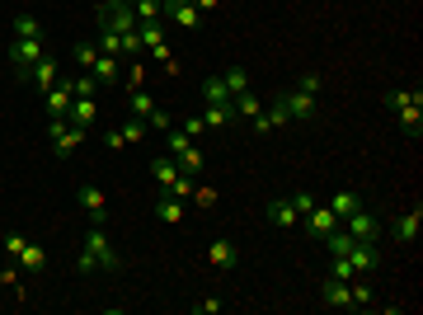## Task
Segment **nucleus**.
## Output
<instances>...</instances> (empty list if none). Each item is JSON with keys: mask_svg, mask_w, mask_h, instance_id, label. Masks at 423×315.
Returning a JSON list of instances; mask_svg holds the SVG:
<instances>
[{"mask_svg": "<svg viewBox=\"0 0 423 315\" xmlns=\"http://www.w3.org/2000/svg\"><path fill=\"white\" fill-rule=\"evenodd\" d=\"M43 38H10V71H15V80H29L33 66H38V57H43Z\"/></svg>", "mask_w": 423, "mask_h": 315, "instance_id": "nucleus-1", "label": "nucleus"}, {"mask_svg": "<svg viewBox=\"0 0 423 315\" xmlns=\"http://www.w3.org/2000/svg\"><path fill=\"white\" fill-rule=\"evenodd\" d=\"M85 250L94 254V264L104 268V273H118V268H123L118 250H113V245H109V236H104V226H90V231H85Z\"/></svg>", "mask_w": 423, "mask_h": 315, "instance_id": "nucleus-2", "label": "nucleus"}, {"mask_svg": "<svg viewBox=\"0 0 423 315\" xmlns=\"http://www.w3.org/2000/svg\"><path fill=\"white\" fill-rule=\"evenodd\" d=\"M339 226H344L353 240H372V245H376V236H381V221H376V212H367V203H362L358 212H348Z\"/></svg>", "mask_w": 423, "mask_h": 315, "instance_id": "nucleus-3", "label": "nucleus"}, {"mask_svg": "<svg viewBox=\"0 0 423 315\" xmlns=\"http://www.w3.org/2000/svg\"><path fill=\"white\" fill-rule=\"evenodd\" d=\"M160 5H165V19H174L179 29H193V33H198L207 24V15L193 5V0H160Z\"/></svg>", "mask_w": 423, "mask_h": 315, "instance_id": "nucleus-4", "label": "nucleus"}, {"mask_svg": "<svg viewBox=\"0 0 423 315\" xmlns=\"http://www.w3.org/2000/svg\"><path fill=\"white\" fill-rule=\"evenodd\" d=\"M301 226H306V236H315V240H325L329 231H334V226H339V217H334V212H329L325 203H315L311 212H306V217H301Z\"/></svg>", "mask_w": 423, "mask_h": 315, "instance_id": "nucleus-5", "label": "nucleus"}, {"mask_svg": "<svg viewBox=\"0 0 423 315\" xmlns=\"http://www.w3.org/2000/svg\"><path fill=\"white\" fill-rule=\"evenodd\" d=\"M282 104H287V113H292V123H311L315 113H320L315 95H306V90H292V95H282Z\"/></svg>", "mask_w": 423, "mask_h": 315, "instance_id": "nucleus-6", "label": "nucleus"}, {"mask_svg": "<svg viewBox=\"0 0 423 315\" xmlns=\"http://www.w3.org/2000/svg\"><path fill=\"white\" fill-rule=\"evenodd\" d=\"M85 132H90V127H80V123H71V118H66V127L57 132V137H52V156H62V160H66L80 142H85Z\"/></svg>", "mask_w": 423, "mask_h": 315, "instance_id": "nucleus-7", "label": "nucleus"}, {"mask_svg": "<svg viewBox=\"0 0 423 315\" xmlns=\"http://www.w3.org/2000/svg\"><path fill=\"white\" fill-rule=\"evenodd\" d=\"M71 76H57V85H52V90H47V113H52V118H66V109H71Z\"/></svg>", "mask_w": 423, "mask_h": 315, "instance_id": "nucleus-8", "label": "nucleus"}, {"mask_svg": "<svg viewBox=\"0 0 423 315\" xmlns=\"http://www.w3.org/2000/svg\"><path fill=\"white\" fill-rule=\"evenodd\" d=\"M80 207H85L90 226H104V221H109V203H104V193H99V189H90V184L80 189Z\"/></svg>", "mask_w": 423, "mask_h": 315, "instance_id": "nucleus-9", "label": "nucleus"}, {"mask_svg": "<svg viewBox=\"0 0 423 315\" xmlns=\"http://www.w3.org/2000/svg\"><path fill=\"white\" fill-rule=\"evenodd\" d=\"M90 76L99 80L104 90H113V85L123 80V66H118V57H113V52H99V62H94V71H90Z\"/></svg>", "mask_w": 423, "mask_h": 315, "instance_id": "nucleus-10", "label": "nucleus"}, {"mask_svg": "<svg viewBox=\"0 0 423 315\" xmlns=\"http://www.w3.org/2000/svg\"><path fill=\"white\" fill-rule=\"evenodd\" d=\"M320 297H325V306H339V311H353V292H348L344 278H329L325 287H320Z\"/></svg>", "mask_w": 423, "mask_h": 315, "instance_id": "nucleus-11", "label": "nucleus"}, {"mask_svg": "<svg viewBox=\"0 0 423 315\" xmlns=\"http://www.w3.org/2000/svg\"><path fill=\"white\" fill-rule=\"evenodd\" d=\"M423 99H409L405 109H395L400 113V132H405V137H414V142H419V132H423Z\"/></svg>", "mask_w": 423, "mask_h": 315, "instance_id": "nucleus-12", "label": "nucleus"}, {"mask_svg": "<svg viewBox=\"0 0 423 315\" xmlns=\"http://www.w3.org/2000/svg\"><path fill=\"white\" fill-rule=\"evenodd\" d=\"M268 226H297V207H292V198H273V203H268Z\"/></svg>", "mask_w": 423, "mask_h": 315, "instance_id": "nucleus-13", "label": "nucleus"}, {"mask_svg": "<svg viewBox=\"0 0 423 315\" xmlns=\"http://www.w3.org/2000/svg\"><path fill=\"white\" fill-rule=\"evenodd\" d=\"M419 226H423V217H419V207H414V212H405V217L391 221V236L400 240V245H409V240L419 236Z\"/></svg>", "mask_w": 423, "mask_h": 315, "instance_id": "nucleus-14", "label": "nucleus"}, {"mask_svg": "<svg viewBox=\"0 0 423 315\" xmlns=\"http://www.w3.org/2000/svg\"><path fill=\"white\" fill-rule=\"evenodd\" d=\"M325 207H329V212H334L339 221H344L348 212H358V207H362V193H358V189H339V193H334V198H329Z\"/></svg>", "mask_w": 423, "mask_h": 315, "instance_id": "nucleus-15", "label": "nucleus"}, {"mask_svg": "<svg viewBox=\"0 0 423 315\" xmlns=\"http://www.w3.org/2000/svg\"><path fill=\"white\" fill-rule=\"evenodd\" d=\"M207 259H212L217 268H235L240 264V250H235L231 240H212V245H207Z\"/></svg>", "mask_w": 423, "mask_h": 315, "instance_id": "nucleus-16", "label": "nucleus"}, {"mask_svg": "<svg viewBox=\"0 0 423 315\" xmlns=\"http://www.w3.org/2000/svg\"><path fill=\"white\" fill-rule=\"evenodd\" d=\"M29 80H38V90H52V85H57V57H52V52H43Z\"/></svg>", "mask_w": 423, "mask_h": 315, "instance_id": "nucleus-17", "label": "nucleus"}, {"mask_svg": "<svg viewBox=\"0 0 423 315\" xmlns=\"http://www.w3.org/2000/svg\"><path fill=\"white\" fill-rule=\"evenodd\" d=\"M127 109L137 113L141 123H151V113H156V99L146 95V85H141V90H127Z\"/></svg>", "mask_w": 423, "mask_h": 315, "instance_id": "nucleus-18", "label": "nucleus"}, {"mask_svg": "<svg viewBox=\"0 0 423 315\" xmlns=\"http://www.w3.org/2000/svg\"><path fill=\"white\" fill-rule=\"evenodd\" d=\"M203 123H207V127L235 123V99H226V104H207V109H203Z\"/></svg>", "mask_w": 423, "mask_h": 315, "instance_id": "nucleus-19", "label": "nucleus"}, {"mask_svg": "<svg viewBox=\"0 0 423 315\" xmlns=\"http://www.w3.org/2000/svg\"><path fill=\"white\" fill-rule=\"evenodd\" d=\"M174 165H179L184 174H193V179H198V174H203V151H198V146L188 142L184 151H174Z\"/></svg>", "mask_w": 423, "mask_h": 315, "instance_id": "nucleus-20", "label": "nucleus"}, {"mask_svg": "<svg viewBox=\"0 0 423 315\" xmlns=\"http://www.w3.org/2000/svg\"><path fill=\"white\" fill-rule=\"evenodd\" d=\"M66 118H71V123H80V127H90L94 118H99V104H94V99H71Z\"/></svg>", "mask_w": 423, "mask_h": 315, "instance_id": "nucleus-21", "label": "nucleus"}, {"mask_svg": "<svg viewBox=\"0 0 423 315\" xmlns=\"http://www.w3.org/2000/svg\"><path fill=\"white\" fill-rule=\"evenodd\" d=\"M132 15H137V24H160L165 19V5L160 0H132Z\"/></svg>", "mask_w": 423, "mask_h": 315, "instance_id": "nucleus-22", "label": "nucleus"}, {"mask_svg": "<svg viewBox=\"0 0 423 315\" xmlns=\"http://www.w3.org/2000/svg\"><path fill=\"white\" fill-rule=\"evenodd\" d=\"M264 113V104H259V95L254 90H245V95H235V118H245V123H254Z\"/></svg>", "mask_w": 423, "mask_h": 315, "instance_id": "nucleus-23", "label": "nucleus"}, {"mask_svg": "<svg viewBox=\"0 0 423 315\" xmlns=\"http://www.w3.org/2000/svg\"><path fill=\"white\" fill-rule=\"evenodd\" d=\"M226 99H231L226 80H221V76H207L203 80V104H226Z\"/></svg>", "mask_w": 423, "mask_h": 315, "instance_id": "nucleus-24", "label": "nucleus"}, {"mask_svg": "<svg viewBox=\"0 0 423 315\" xmlns=\"http://www.w3.org/2000/svg\"><path fill=\"white\" fill-rule=\"evenodd\" d=\"M151 170H156V184H160V189H170L174 179L184 174V170H179V165H174V156H160L156 165H151Z\"/></svg>", "mask_w": 423, "mask_h": 315, "instance_id": "nucleus-25", "label": "nucleus"}, {"mask_svg": "<svg viewBox=\"0 0 423 315\" xmlns=\"http://www.w3.org/2000/svg\"><path fill=\"white\" fill-rule=\"evenodd\" d=\"M156 217L160 221H184V203H179V198H170V193H160V203H156Z\"/></svg>", "mask_w": 423, "mask_h": 315, "instance_id": "nucleus-26", "label": "nucleus"}, {"mask_svg": "<svg viewBox=\"0 0 423 315\" xmlns=\"http://www.w3.org/2000/svg\"><path fill=\"white\" fill-rule=\"evenodd\" d=\"M118 132H123V142H132V146H141V142H146V123H141L137 113H127Z\"/></svg>", "mask_w": 423, "mask_h": 315, "instance_id": "nucleus-27", "label": "nucleus"}, {"mask_svg": "<svg viewBox=\"0 0 423 315\" xmlns=\"http://www.w3.org/2000/svg\"><path fill=\"white\" fill-rule=\"evenodd\" d=\"M15 38H43V24H38L29 10H19L15 15Z\"/></svg>", "mask_w": 423, "mask_h": 315, "instance_id": "nucleus-28", "label": "nucleus"}, {"mask_svg": "<svg viewBox=\"0 0 423 315\" xmlns=\"http://www.w3.org/2000/svg\"><path fill=\"white\" fill-rule=\"evenodd\" d=\"M221 80H226V90H231V99L250 90V71H245V66H231V71H226Z\"/></svg>", "mask_w": 423, "mask_h": 315, "instance_id": "nucleus-29", "label": "nucleus"}, {"mask_svg": "<svg viewBox=\"0 0 423 315\" xmlns=\"http://www.w3.org/2000/svg\"><path fill=\"white\" fill-rule=\"evenodd\" d=\"M19 264L29 268V273H43V268H47V254H43V245H24V254H19Z\"/></svg>", "mask_w": 423, "mask_h": 315, "instance_id": "nucleus-30", "label": "nucleus"}, {"mask_svg": "<svg viewBox=\"0 0 423 315\" xmlns=\"http://www.w3.org/2000/svg\"><path fill=\"white\" fill-rule=\"evenodd\" d=\"M99 90H104V85H99L94 76H71V95H76V99H94Z\"/></svg>", "mask_w": 423, "mask_h": 315, "instance_id": "nucleus-31", "label": "nucleus"}, {"mask_svg": "<svg viewBox=\"0 0 423 315\" xmlns=\"http://www.w3.org/2000/svg\"><path fill=\"white\" fill-rule=\"evenodd\" d=\"M193 189H198V184H193V174H179L170 189H160V193H170V198H179V203H184V198H193Z\"/></svg>", "mask_w": 423, "mask_h": 315, "instance_id": "nucleus-32", "label": "nucleus"}, {"mask_svg": "<svg viewBox=\"0 0 423 315\" xmlns=\"http://www.w3.org/2000/svg\"><path fill=\"white\" fill-rule=\"evenodd\" d=\"M409 99H423L419 85H414V90H386V109H405Z\"/></svg>", "mask_w": 423, "mask_h": 315, "instance_id": "nucleus-33", "label": "nucleus"}, {"mask_svg": "<svg viewBox=\"0 0 423 315\" xmlns=\"http://www.w3.org/2000/svg\"><path fill=\"white\" fill-rule=\"evenodd\" d=\"M76 62L85 66V71H94V62H99V48H94V43H80V48H76Z\"/></svg>", "mask_w": 423, "mask_h": 315, "instance_id": "nucleus-34", "label": "nucleus"}, {"mask_svg": "<svg viewBox=\"0 0 423 315\" xmlns=\"http://www.w3.org/2000/svg\"><path fill=\"white\" fill-rule=\"evenodd\" d=\"M123 85H127V90H141V85H146V71H141V66H127V71H123Z\"/></svg>", "mask_w": 423, "mask_h": 315, "instance_id": "nucleus-35", "label": "nucleus"}, {"mask_svg": "<svg viewBox=\"0 0 423 315\" xmlns=\"http://www.w3.org/2000/svg\"><path fill=\"white\" fill-rule=\"evenodd\" d=\"M301 90H306V95H320V90H325V76L306 71V76H301Z\"/></svg>", "mask_w": 423, "mask_h": 315, "instance_id": "nucleus-36", "label": "nucleus"}, {"mask_svg": "<svg viewBox=\"0 0 423 315\" xmlns=\"http://www.w3.org/2000/svg\"><path fill=\"white\" fill-rule=\"evenodd\" d=\"M292 207H297V217H306V212L315 207V198H311V193H297V198H292ZM297 226H301V221H297Z\"/></svg>", "mask_w": 423, "mask_h": 315, "instance_id": "nucleus-37", "label": "nucleus"}, {"mask_svg": "<svg viewBox=\"0 0 423 315\" xmlns=\"http://www.w3.org/2000/svg\"><path fill=\"white\" fill-rule=\"evenodd\" d=\"M24 245H29V240H24V236L15 231V236L5 240V254H10V259H19V254H24Z\"/></svg>", "mask_w": 423, "mask_h": 315, "instance_id": "nucleus-38", "label": "nucleus"}, {"mask_svg": "<svg viewBox=\"0 0 423 315\" xmlns=\"http://www.w3.org/2000/svg\"><path fill=\"white\" fill-rule=\"evenodd\" d=\"M193 311H198V315H217V311H221V297H203Z\"/></svg>", "mask_w": 423, "mask_h": 315, "instance_id": "nucleus-39", "label": "nucleus"}, {"mask_svg": "<svg viewBox=\"0 0 423 315\" xmlns=\"http://www.w3.org/2000/svg\"><path fill=\"white\" fill-rule=\"evenodd\" d=\"M334 278H344V283L353 278V264H348V259H339V254H334Z\"/></svg>", "mask_w": 423, "mask_h": 315, "instance_id": "nucleus-40", "label": "nucleus"}, {"mask_svg": "<svg viewBox=\"0 0 423 315\" xmlns=\"http://www.w3.org/2000/svg\"><path fill=\"white\" fill-rule=\"evenodd\" d=\"M104 142H109V151H123V132H118V127H109V132H104Z\"/></svg>", "mask_w": 423, "mask_h": 315, "instance_id": "nucleus-41", "label": "nucleus"}, {"mask_svg": "<svg viewBox=\"0 0 423 315\" xmlns=\"http://www.w3.org/2000/svg\"><path fill=\"white\" fill-rule=\"evenodd\" d=\"M76 268H80V273H99V264H94V254H90V250L76 259Z\"/></svg>", "mask_w": 423, "mask_h": 315, "instance_id": "nucleus-42", "label": "nucleus"}, {"mask_svg": "<svg viewBox=\"0 0 423 315\" xmlns=\"http://www.w3.org/2000/svg\"><path fill=\"white\" fill-rule=\"evenodd\" d=\"M184 132H188V137H203V132H207V123H203V118H188V123H184Z\"/></svg>", "mask_w": 423, "mask_h": 315, "instance_id": "nucleus-43", "label": "nucleus"}, {"mask_svg": "<svg viewBox=\"0 0 423 315\" xmlns=\"http://www.w3.org/2000/svg\"><path fill=\"white\" fill-rule=\"evenodd\" d=\"M193 5H198V10H203V15H212V10H217L221 0H193Z\"/></svg>", "mask_w": 423, "mask_h": 315, "instance_id": "nucleus-44", "label": "nucleus"}]
</instances>
